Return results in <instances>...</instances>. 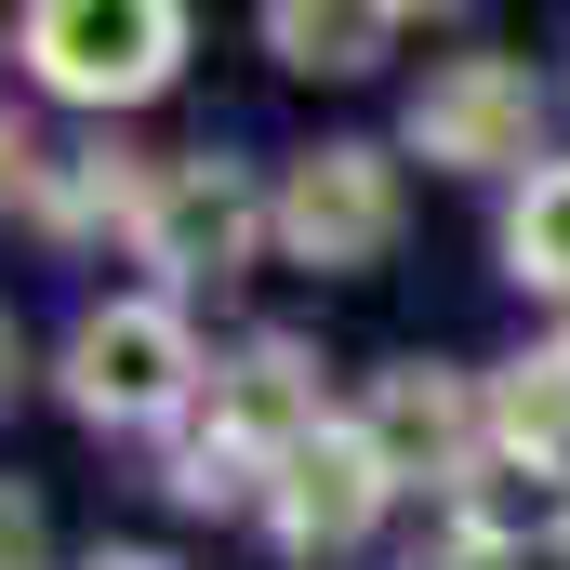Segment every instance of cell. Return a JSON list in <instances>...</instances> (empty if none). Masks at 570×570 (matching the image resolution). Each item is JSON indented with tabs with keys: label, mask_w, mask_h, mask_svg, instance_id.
Listing matches in <instances>:
<instances>
[{
	"label": "cell",
	"mask_w": 570,
	"mask_h": 570,
	"mask_svg": "<svg viewBox=\"0 0 570 570\" xmlns=\"http://www.w3.org/2000/svg\"><path fill=\"white\" fill-rule=\"evenodd\" d=\"M412 159H438V173H544V80H531V53H438L425 80H412Z\"/></svg>",
	"instance_id": "5b68a950"
},
{
	"label": "cell",
	"mask_w": 570,
	"mask_h": 570,
	"mask_svg": "<svg viewBox=\"0 0 570 570\" xmlns=\"http://www.w3.org/2000/svg\"><path fill=\"white\" fill-rule=\"evenodd\" d=\"M412 570H504V558H478V544H451V531H438V544H425Z\"/></svg>",
	"instance_id": "ac0fdd59"
},
{
	"label": "cell",
	"mask_w": 570,
	"mask_h": 570,
	"mask_svg": "<svg viewBox=\"0 0 570 570\" xmlns=\"http://www.w3.org/2000/svg\"><path fill=\"white\" fill-rule=\"evenodd\" d=\"M146 199H159V159L146 146H120V134H94V146H53V173H40V239H134L146 226Z\"/></svg>",
	"instance_id": "9c48e42d"
},
{
	"label": "cell",
	"mask_w": 570,
	"mask_h": 570,
	"mask_svg": "<svg viewBox=\"0 0 570 570\" xmlns=\"http://www.w3.org/2000/svg\"><path fill=\"white\" fill-rule=\"evenodd\" d=\"M13 53H27V80L40 94H67V107H146V94H173V67H186V13L173 0H40V13H13Z\"/></svg>",
	"instance_id": "7a4b0ae2"
},
{
	"label": "cell",
	"mask_w": 570,
	"mask_h": 570,
	"mask_svg": "<svg viewBox=\"0 0 570 570\" xmlns=\"http://www.w3.org/2000/svg\"><path fill=\"white\" fill-rule=\"evenodd\" d=\"M345 425L385 451V478H399V491H438V504H451V491L478 478V451H491V385H478V372H451V358H385V372L358 385V412H345Z\"/></svg>",
	"instance_id": "8992f818"
},
{
	"label": "cell",
	"mask_w": 570,
	"mask_h": 570,
	"mask_svg": "<svg viewBox=\"0 0 570 570\" xmlns=\"http://www.w3.org/2000/svg\"><path fill=\"white\" fill-rule=\"evenodd\" d=\"M159 491H173L186 518H266L279 464H253V451L213 425V412H186V425H173V451H159Z\"/></svg>",
	"instance_id": "7c38bea8"
},
{
	"label": "cell",
	"mask_w": 570,
	"mask_h": 570,
	"mask_svg": "<svg viewBox=\"0 0 570 570\" xmlns=\"http://www.w3.org/2000/svg\"><path fill=\"white\" fill-rule=\"evenodd\" d=\"M558 558H570V531H558Z\"/></svg>",
	"instance_id": "ffe728a7"
},
{
	"label": "cell",
	"mask_w": 570,
	"mask_h": 570,
	"mask_svg": "<svg viewBox=\"0 0 570 570\" xmlns=\"http://www.w3.org/2000/svg\"><path fill=\"white\" fill-rule=\"evenodd\" d=\"M53 385H67V412H80L94 438H173L199 399H213V358H199V332H186L173 292H107V305L67 318Z\"/></svg>",
	"instance_id": "6da1fadb"
},
{
	"label": "cell",
	"mask_w": 570,
	"mask_h": 570,
	"mask_svg": "<svg viewBox=\"0 0 570 570\" xmlns=\"http://www.w3.org/2000/svg\"><path fill=\"white\" fill-rule=\"evenodd\" d=\"M40 173H53V159H40V134L0 107V213H40Z\"/></svg>",
	"instance_id": "9a60e30c"
},
{
	"label": "cell",
	"mask_w": 570,
	"mask_h": 570,
	"mask_svg": "<svg viewBox=\"0 0 570 570\" xmlns=\"http://www.w3.org/2000/svg\"><path fill=\"white\" fill-rule=\"evenodd\" d=\"M385 504H399L385 451H372V438L332 412V425H318V438L279 464V491H266V531H279L292 558H358V544L385 531Z\"/></svg>",
	"instance_id": "52a82bcc"
},
{
	"label": "cell",
	"mask_w": 570,
	"mask_h": 570,
	"mask_svg": "<svg viewBox=\"0 0 570 570\" xmlns=\"http://www.w3.org/2000/svg\"><path fill=\"white\" fill-rule=\"evenodd\" d=\"M199 412L239 438L253 464H292L305 438L332 425V399H318V358H305L292 332H253L239 358H213V399H199Z\"/></svg>",
	"instance_id": "ba28073f"
},
{
	"label": "cell",
	"mask_w": 570,
	"mask_h": 570,
	"mask_svg": "<svg viewBox=\"0 0 570 570\" xmlns=\"http://www.w3.org/2000/svg\"><path fill=\"white\" fill-rule=\"evenodd\" d=\"M13 385H27V332H13V305H0V412H13Z\"/></svg>",
	"instance_id": "e0dca14e"
},
{
	"label": "cell",
	"mask_w": 570,
	"mask_h": 570,
	"mask_svg": "<svg viewBox=\"0 0 570 570\" xmlns=\"http://www.w3.org/2000/svg\"><path fill=\"white\" fill-rule=\"evenodd\" d=\"M253 253H279V186H253V173L213 159V146L159 159V199H146V226H134V266H159V292L186 305V292L253 279Z\"/></svg>",
	"instance_id": "3957f363"
},
{
	"label": "cell",
	"mask_w": 570,
	"mask_h": 570,
	"mask_svg": "<svg viewBox=\"0 0 570 570\" xmlns=\"http://www.w3.org/2000/svg\"><path fill=\"white\" fill-rule=\"evenodd\" d=\"M80 570H173V558H159V544H94Z\"/></svg>",
	"instance_id": "d6986e66"
},
{
	"label": "cell",
	"mask_w": 570,
	"mask_h": 570,
	"mask_svg": "<svg viewBox=\"0 0 570 570\" xmlns=\"http://www.w3.org/2000/svg\"><path fill=\"white\" fill-rule=\"evenodd\" d=\"M438 531L518 570L531 544H558V531H570V478H558V464H518V451H478V478L438 504Z\"/></svg>",
	"instance_id": "30bf717a"
},
{
	"label": "cell",
	"mask_w": 570,
	"mask_h": 570,
	"mask_svg": "<svg viewBox=\"0 0 570 570\" xmlns=\"http://www.w3.org/2000/svg\"><path fill=\"white\" fill-rule=\"evenodd\" d=\"M399 27L412 13H385V0H266V53L292 80H372Z\"/></svg>",
	"instance_id": "8fae6325"
},
{
	"label": "cell",
	"mask_w": 570,
	"mask_h": 570,
	"mask_svg": "<svg viewBox=\"0 0 570 570\" xmlns=\"http://www.w3.org/2000/svg\"><path fill=\"white\" fill-rule=\"evenodd\" d=\"M504 279L570 305V159H544V173L504 199Z\"/></svg>",
	"instance_id": "5bb4252c"
},
{
	"label": "cell",
	"mask_w": 570,
	"mask_h": 570,
	"mask_svg": "<svg viewBox=\"0 0 570 570\" xmlns=\"http://www.w3.org/2000/svg\"><path fill=\"white\" fill-rule=\"evenodd\" d=\"M0 570H53V531H40V504L0 478Z\"/></svg>",
	"instance_id": "2e32d148"
},
{
	"label": "cell",
	"mask_w": 570,
	"mask_h": 570,
	"mask_svg": "<svg viewBox=\"0 0 570 570\" xmlns=\"http://www.w3.org/2000/svg\"><path fill=\"white\" fill-rule=\"evenodd\" d=\"M399 226H412L399 146H372V134L292 146V173H279V253H292V266L358 279V266H385V253H399Z\"/></svg>",
	"instance_id": "277c9868"
},
{
	"label": "cell",
	"mask_w": 570,
	"mask_h": 570,
	"mask_svg": "<svg viewBox=\"0 0 570 570\" xmlns=\"http://www.w3.org/2000/svg\"><path fill=\"white\" fill-rule=\"evenodd\" d=\"M491 451H518V464H570V332L491 372Z\"/></svg>",
	"instance_id": "4fadbf2b"
}]
</instances>
